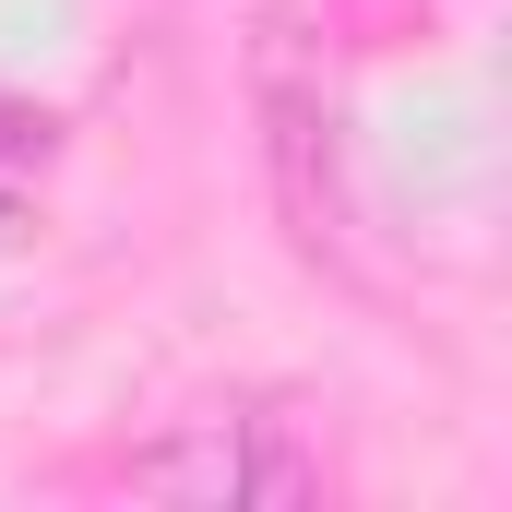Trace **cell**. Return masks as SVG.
I'll return each mask as SVG.
<instances>
[{
  "mask_svg": "<svg viewBox=\"0 0 512 512\" xmlns=\"http://www.w3.org/2000/svg\"><path fill=\"white\" fill-rule=\"evenodd\" d=\"M108 477L143 489V501H179V512H286V501H322L334 489L322 441L298 417H274V405H203V417L131 441Z\"/></svg>",
  "mask_w": 512,
  "mask_h": 512,
  "instance_id": "1",
  "label": "cell"
}]
</instances>
